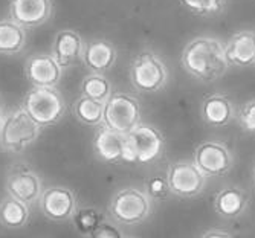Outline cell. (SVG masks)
<instances>
[{"mask_svg": "<svg viewBox=\"0 0 255 238\" xmlns=\"http://www.w3.org/2000/svg\"><path fill=\"white\" fill-rule=\"evenodd\" d=\"M126 136L134 156V163H153L159 160L165 151L164 134H162V131L157 127L151 124L141 122Z\"/></svg>", "mask_w": 255, "mask_h": 238, "instance_id": "9c48e42d", "label": "cell"}, {"mask_svg": "<svg viewBox=\"0 0 255 238\" xmlns=\"http://www.w3.org/2000/svg\"><path fill=\"white\" fill-rule=\"evenodd\" d=\"M180 64L185 72L200 83L219 81L231 69L225 41L213 35H199L190 40L182 51Z\"/></svg>", "mask_w": 255, "mask_h": 238, "instance_id": "6da1fadb", "label": "cell"}, {"mask_svg": "<svg viewBox=\"0 0 255 238\" xmlns=\"http://www.w3.org/2000/svg\"><path fill=\"white\" fill-rule=\"evenodd\" d=\"M20 107L40 128L57 125L67 110L66 100L57 87H31L23 97Z\"/></svg>", "mask_w": 255, "mask_h": 238, "instance_id": "7a4b0ae2", "label": "cell"}, {"mask_svg": "<svg viewBox=\"0 0 255 238\" xmlns=\"http://www.w3.org/2000/svg\"><path fill=\"white\" fill-rule=\"evenodd\" d=\"M95 154L109 163H134L133 151L127 142V136L117 133L106 125H100L94 136Z\"/></svg>", "mask_w": 255, "mask_h": 238, "instance_id": "7c38bea8", "label": "cell"}, {"mask_svg": "<svg viewBox=\"0 0 255 238\" xmlns=\"http://www.w3.org/2000/svg\"><path fill=\"white\" fill-rule=\"evenodd\" d=\"M54 12L52 0H9L8 17L26 31L48 23Z\"/></svg>", "mask_w": 255, "mask_h": 238, "instance_id": "4fadbf2b", "label": "cell"}, {"mask_svg": "<svg viewBox=\"0 0 255 238\" xmlns=\"http://www.w3.org/2000/svg\"><path fill=\"white\" fill-rule=\"evenodd\" d=\"M89 238H124V237L117 226L103 222L94 232H92Z\"/></svg>", "mask_w": 255, "mask_h": 238, "instance_id": "83f0119b", "label": "cell"}, {"mask_svg": "<svg viewBox=\"0 0 255 238\" xmlns=\"http://www.w3.org/2000/svg\"><path fill=\"white\" fill-rule=\"evenodd\" d=\"M151 199L137 186L121 188L109 203V217L123 226H136L144 223L151 214Z\"/></svg>", "mask_w": 255, "mask_h": 238, "instance_id": "277c9868", "label": "cell"}, {"mask_svg": "<svg viewBox=\"0 0 255 238\" xmlns=\"http://www.w3.org/2000/svg\"><path fill=\"white\" fill-rule=\"evenodd\" d=\"M199 238H236V237L226 229L211 228V229H206L205 232H202Z\"/></svg>", "mask_w": 255, "mask_h": 238, "instance_id": "f1b7e54d", "label": "cell"}, {"mask_svg": "<svg viewBox=\"0 0 255 238\" xmlns=\"http://www.w3.org/2000/svg\"><path fill=\"white\" fill-rule=\"evenodd\" d=\"M5 115H6V112H5V109H3V104H2V101H0V127H2V124H3Z\"/></svg>", "mask_w": 255, "mask_h": 238, "instance_id": "f546056e", "label": "cell"}, {"mask_svg": "<svg viewBox=\"0 0 255 238\" xmlns=\"http://www.w3.org/2000/svg\"><path fill=\"white\" fill-rule=\"evenodd\" d=\"M84 43L86 40L81 37L78 31L69 28L60 29L54 35L49 54L54 57V60L63 70L71 69L83 61Z\"/></svg>", "mask_w": 255, "mask_h": 238, "instance_id": "9a60e30c", "label": "cell"}, {"mask_svg": "<svg viewBox=\"0 0 255 238\" xmlns=\"http://www.w3.org/2000/svg\"><path fill=\"white\" fill-rule=\"evenodd\" d=\"M200 118L205 125L211 128H223L233 124L237 118L236 103L226 93L216 92L203 98L200 104Z\"/></svg>", "mask_w": 255, "mask_h": 238, "instance_id": "e0dca14e", "label": "cell"}, {"mask_svg": "<svg viewBox=\"0 0 255 238\" xmlns=\"http://www.w3.org/2000/svg\"><path fill=\"white\" fill-rule=\"evenodd\" d=\"M74 115L77 121L89 127H100L103 125L104 119V104L95 100H90L86 97H80L74 103Z\"/></svg>", "mask_w": 255, "mask_h": 238, "instance_id": "7402d4cb", "label": "cell"}, {"mask_svg": "<svg viewBox=\"0 0 255 238\" xmlns=\"http://www.w3.org/2000/svg\"><path fill=\"white\" fill-rule=\"evenodd\" d=\"M81 97L95 100L98 103H106L113 93V86L103 74H89L83 78L80 84Z\"/></svg>", "mask_w": 255, "mask_h": 238, "instance_id": "603a6c76", "label": "cell"}, {"mask_svg": "<svg viewBox=\"0 0 255 238\" xmlns=\"http://www.w3.org/2000/svg\"><path fill=\"white\" fill-rule=\"evenodd\" d=\"M170 194L179 199H197L208 185V179L197 170L191 159H177L167 166L165 174Z\"/></svg>", "mask_w": 255, "mask_h": 238, "instance_id": "ba28073f", "label": "cell"}, {"mask_svg": "<svg viewBox=\"0 0 255 238\" xmlns=\"http://www.w3.org/2000/svg\"><path fill=\"white\" fill-rule=\"evenodd\" d=\"M251 205L249 194L240 185H225L213 197V211L222 220L233 222L243 217Z\"/></svg>", "mask_w": 255, "mask_h": 238, "instance_id": "5bb4252c", "label": "cell"}, {"mask_svg": "<svg viewBox=\"0 0 255 238\" xmlns=\"http://www.w3.org/2000/svg\"><path fill=\"white\" fill-rule=\"evenodd\" d=\"M197 170L206 179H222L236 166V156L223 140L206 139L194 148L193 159Z\"/></svg>", "mask_w": 255, "mask_h": 238, "instance_id": "52a82bcc", "label": "cell"}, {"mask_svg": "<svg viewBox=\"0 0 255 238\" xmlns=\"http://www.w3.org/2000/svg\"><path fill=\"white\" fill-rule=\"evenodd\" d=\"M180 3L196 15L216 17L226 9L229 0H180Z\"/></svg>", "mask_w": 255, "mask_h": 238, "instance_id": "d4e9b609", "label": "cell"}, {"mask_svg": "<svg viewBox=\"0 0 255 238\" xmlns=\"http://www.w3.org/2000/svg\"><path fill=\"white\" fill-rule=\"evenodd\" d=\"M64 70L48 52H37L28 57L25 75L31 87H57L61 83Z\"/></svg>", "mask_w": 255, "mask_h": 238, "instance_id": "2e32d148", "label": "cell"}, {"mask_svg": "<svg viewBox=\"0 0 255 238\" xmlns=\"http://www.w3.org/2000/svg\"><path fill=\"white\" fill-rule=\"evenodd\" d=\"M38 206L46 219L52 222H66L71 220L78 209V202L71 188L54 185L43 188V193L38 199Z\"/></svg>", "mask_w": 255, "mask_h": 238, "instance_id": "8fae6325", "label": "cell"}, {"mask_svg": "<svg viewBox=\"0 0 255 238\" xmlns=\"http://www.w3.org/2000/svg\"><path fill=\"white\" fill-rule=\"evenodd\" d=\"M252 180H254V185H255V163H254V168H252Z\"/></svg>", "mask_w": 255, "mask_h": 238, "instance_id": "4dcf8cb0", "label": "cell"}, {"mask_svg": "<svg viewBox=\"0 0 255 238\" xmlns=\"http://www.w3.org/2000/svg\"><path fill=\"white\" fill-rule=\"evenodd\" d=\"M118 58L115 44L106 38H90L84 43L83 64L90 74H106L113 67Z\"/></svg>", "mask_w": 255, "mask_h": 238, "instance_id": "ac0fdd59", "label": "cell"}, {"mask_svg": "<svg viewBox=\"0 0 255 238\" xmlns=\"http://www.w3.org/2000/svg\"><path fill=\"white\" fill-rule=\"evenodd\" d=\"M144 191L145 194L151 199V200H157V202H164L168 199L170 196V188L167 183L165 176H151L145 180L144 183Z\"/></svg>", "mask_w": 255, "mask_h": 238, "instance_id": "4316f807", "label": "cell"}, {"mask_svg": "<svg viewBox=\"0 0 255 238\" xmlns=\"http://www.w3.org/2000/svg\"><path fill=\"white\" fill-rule=\"evenodd\" d=\"M141 116V103L133 93L113 92L110 98L104 103L103 125L117 133L128 134L136 125L142 122Z\"/></svg>", "mask_w": 255, "mask_h": 238, "instance_id": "8992f818", "label": "cell"}, {"mask_svg": "<svg viewBox=\"0 0 255 238\" xmlns=\"http://www.w3.org/2000/svg\"><path fill=\"white\" fill-rule=\"evenodd\" d=\"M29 216V206L23 202L8 194L0 200V223L6 229H21L26 226Z\"/></svg>", "mask_w": 255, "mask_h": 238, "instance_id": "44dd1931", "label": "cell"}, {"mask_svg": "<svg viewBox=\"0 0 255 238\" xmlns=\"http://www.w3.org/2000/svg\"><path fill=\"white\" fill-rule=\"evenodd\" d=\"M225 54L231 67L255 66V31L242 29L231 35L225 43Z\"/></svg>", "mask_w": 255, "mask_h": 238, "instance_id": "d6986e66", "label": "cell"}, {"mask_svg": "<svg viewBox=\"0 0 255 238\" xmlns=\"http://www.w3.org/2000/svg\"><path fill=\"white\" fill-rule=\"evenodd\" d=\"M41 128L20 106L5 115L0 127V147L8 153H21L35 144Z\"/></svg>", "mask_w": 255, "mask_h": 238, "instance_id": "5b68a950", "label": "cell"}, {"mask_svg": "<svg viewBox=\"0 0 255 238\" xmlns=\"http://www.w3.org/2000/svg\"><path fill=\"white\" fill-rule=\"evenodd\" d=\"M5 188L8 196L23 202L28 206L38 202L43 193L40 176L25 162H15L9 166Z\"/></svg>", "mask_w": 255, "mask_h": 238, "instance_id": "30bf717a", "label": "cell"}, {"mask_svg": "<svg viewBox=\"0 0 255 238\" xmlns=\"http://www.w3.org/2000/svg\"><path fill=\"white\" fill-rule=\"evenodd\" d=\"M28 43V31L17 25L9 17L0 20V55L14 57L25 51Z\"/></svg>", "mask_w": 255, "mask_h": 238, "instance_id": "ffe728a7", "label": "cell"}, {"mask_svg": "<svg viewBox=\"0 0 255 238\" xmlns=\"http://www.w3.org/2000/svg\"><path fill=\"white\" fill-rule=\"evenodd\" d=\"M126 238H136V237H126Z\"/></svg>", "mask_w": 255, "mask_h": 238, "instance_id": "1f68e13d", "label": "cell"}, {"mask_svg": "<svg viewBox=\"0 0 255 238\" xmlns=\"http://www.w3.org/2000/svg\"><path fill=\"white\" fill-rule=\"evenodd\" d=\"M71 220L78 234L83 237H90L92 232L104 222V216L95 208H81L75 211Z\"/></svg>", "mask_w": 255, "mask_h": 238, "instance_id": "cb8c5ba5", "label": "cell"}, {"mask_svg": "<svg viewBox=\"0 0 255 238\" xmlns=\"http://www.w3.org/2000/svg\"><path fill=\"white\" fill-rule=\"evenodd\" d=\"M170 81V70L162 57L153 49L137 52L130 64V83L139 93H157Z\"/></svg>", "mask_w": 255, "mask_h": 238, "instance_id": "3957f363", "label": "cell"}, {"mask_svg": "<svg viewBox=\"0 0 255 238\" xmlns=\"http://www.w3.org/2000/svg\"><path fill=\"white\" fill-rule=\"evenodd\" d=\"M236 122L245 134L255 136V98L245 101L237 109Z\"/></svg>", "mask_w": 255, "mask_h": 238, "instance_id": "484cf974", "label": "cell"}]
</instances>
